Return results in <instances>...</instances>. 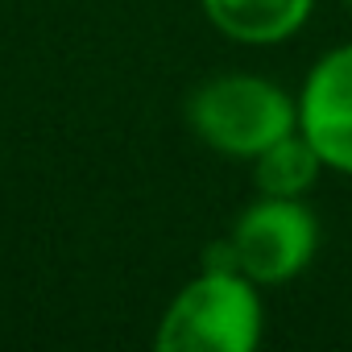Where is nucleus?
Listing matches in <instances>:
<instances>
[{"mask_svg": "<svg viewBox=\"0 0 352 352\" xmlns=\"http://www.w3.org/2000/svg\"><path fill=\"white\" fill-rule=\"evenodd\" d=\"M162 352H253L261 344L257 282L232 270H204L162 315Z\"/></svg>", "mask_w": 352, "mask_h": 352, "instance_id": "f257e3e1", "label": "nucleus"}, {"mask_svg": "<svg viewBox=\"0 0 352 352\" xmlns=\"http://www.w3.org/2000/svg\"><path fill=\"white\" fill-rule=\"evenodd\" d=\"M191 129L204 145L253 162L278 137L298 129V104L261 75H220L191 96Z\"/></svg>", "mask_w": 352, "mask_h": 352, "instance_id": "f03ea898", "label": "nucleus"}, {"mask_svg": "<svg viewBox=\"0 0 352 352\" xmlns=\"http://www.w3.org/2000/svg\"><path fill=\"white\" fill-rule=\"evenodd\" d=\"M228 245L249 282L278 286L311 265L319 245V224L302 199L261 195V204L241 212V220L228 232Z\"/></svg>", "mask_w": 352, "mask_h": 352, "instance_id": "7ed1b4c3", "label": "nucleus"}, {"mask_svg": "<svg viewBox=\"0 0 352 352\" xmlns=\"http://www.w3.org/2000/svg\"><path fill=\"white\" fill-rule=\"evenodd\" d=\"M298 129L323 166L352 174V46L323 54L298 96Z\"/></svg>", "mask_w": 352, "mask_h": 352, "instance_id": "20e7f679", "label": "nucleus"}, {"mask_svg": "<svg viewBox=\"0 0 352 352\" xmlns=\"http://www.w3.org/2000/svg\"><path fill=\"white\" fill-rule=\"evenodd\" d=\"M208 21L232 42L270 46L302 30L315 0H199Z\"/></svg>", "mask_w": 352, "mask_h": 352, "instance_id": "39448f33", "label": "nucleus"}, {"mask_svg": "<svg viewBox=\"0 0 352 352\" xmlns=\"http://www.w3.org/2000/svg\"><path fill=\"white\" fill-rule=\"evenodd\" d=\"M323 157L315 153V145L307 141L302 129L278 137L270 149H261L253 157V174H257V187L261 195H278V199H302L315 183Z\"/></svg>", "mask_w": 352, "mask_h": 352, "instance_id": "423d86ee", "label": "nucleus"}]
</instances>
